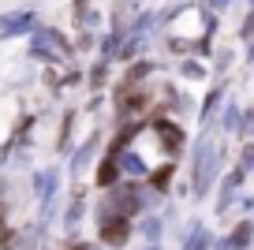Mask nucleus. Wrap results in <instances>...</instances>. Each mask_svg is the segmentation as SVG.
Instances as JSON below:
<instances>
[{
    "instance_id": "39448f33",
    "label": "nucleus",
    "mask_w": 254,
    "mask_h": 250,
    "mask_svg": "<svg viewBox=\"0 0 254 250\" xmlns=\"http://www.w3.org/2000/svg\"><path fill=\"white\" fill-rule=\"evenodd\" d=\"M71 250H90V247H71Z\"/></svg>"
},
{
    "instance_id": "7ed1b4c3",
    "label": "nucleus",
    "mask_w": 254,
    "mask_h": 250,
    "mask_svg": "<svg viewBox=\"0 0 254 250\" xmlns=\"http://www.w3.org/2000/svg\"><path fill=\"white\" fill-rule=\"evenodd\" d=\"M168 180H172V164H165L161 172H153V187H165Z\"/></svg>"
},
{
    "instance_id": "423d86ee",
    "label": "nucleus",
    "mask_w": 254,
    "mask_h": 250,
    "mask_svg": "<svg viewBox=\"0 0 254 250\" xmlns=\"http://www.w3.org/2000/svg\"><path fill=\"white\" fill-rule=\"evenodd\" d=\"M0 220H4V205H0Z\"/></svg>"
},
{
    "instance_id": "f257e3e1",
    "label": "nucleus",
    "mask_w": 254,
    "mask_h": 250,
    "mask_svg": "<svg viewBox=\"0 0 254 250\" xmlns=\"http://www.w3.org/2000/svg\"><path fill=\"white\" fill-rule=\"evenodd\" d=\"M127 235H131V220L127 217H112L101 224V239L112 243V247H120V243H127Z\"/></svg>"
},
{
    "instance_id": "f03ea898",
    "label": "nucleus",
    "mask_w": 254,
    "mask_h": 250,
    "mask_svg": "<svg viewBox=\"0 0 254 250\" xmlns=\"http://www.w3.org/2000/svg\"><path fill=\"white\" fill-rule=\"evenodd\" d=\"M157 131H161V138H168V146H172V149H180V142H183V138L176 134V127H172V124H161Z\"/></svg>"
},
{
    "instance_id": "20e7f679",
    "label": "nucleus",
    "mask_w": 254,
    "mask_h": 250,
    "mask_svg": "<svg viewBox=\"0 0 254 250\" xmlns=\"http://www.w3.org/2000/svg\"><path fill=\"white\" fill-rule=\"evenodd\" d=\"M116 180V164H101V172H97V183H112Z\"/></svg>"
}]
</instances>
